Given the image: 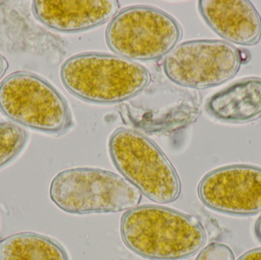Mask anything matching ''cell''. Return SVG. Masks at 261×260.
<instances>
[{"label": "cell", "mask_w": 261, "mask_h": 260, "mask_svg": "<svg viewBox=\"0 0 261 260\" xmlns=\"http://www.w3.org/2000/svg\"><path fill=\"white\" fill-rule=\"evenodd\" d=\"M120 229L132 251L153 260L187 259L203 247L206 238L196 218L156 206L128 211L122 216Z\"/></svg>", "instance_id": "cell-1"}, {"label": "cell", "mask_w": 261, "mask_h": 260, "mask_svg": "<svg viewBox=\"0 0 261 260\" xmlns=\"http://www.w3.org/2000/svg\"><path fill=\"white\" fill-rule=\"evenodd\" d=\"M61 82L71 94L99 104L125 102L151 82L150 72L135 61L109 53H79L61 67Z\"/></svg>", "instance_id": "cell-2"}, {"label": "cell", "mask_w": 261, "mask_h": 260, "mask_svg": "<svg viewBox=\"0 0 261 260\" xmlns=\"http://www.w3.org/2000/svg\"><path fill=\"white\" fill-rule=\"evenodd\" d=\"M50 198L63 212L72 215L116 213L135 209L141 193L123 177L96 168H74L52 180Z\"/></svg>", "instance_id": "cell-3"}, {"label": "cell", "mask_w": 261, "mask_h": 260, "mask_svg": "<svg viewBox=\"0 0 261 260\" xmlns=\"http://www.w3.org/2000/svg\"><path fill=\"white\" fill-rule=\"evenodd\" d=\"M0 111L14 124L52 135H62L73 125L62 95L32 72H14L2 81Z\"/></svg>", "instance_id": "cell-4"}, {"label": "cell", "mask_w": 261, "mask_h": 260, "mask_svg": "<svg viewBox=\"0 0 261 260\" xmlns=\"http://www.w3.org/2000/svg\"><path fill=\"white\" fill-rule=\"evenodd\" d=\"M109 150L118 170L144 196L161 204L179 198L176 169L148 137L136 130L119 128L110 137Z\"/></svg>", "instance_id": "cell-5"}, {"label": "cell", "mask_w": 261, "mask_h": 260, "mask_svg": "<svg viewBox=\"0 0 261 260\" xmlns=\"http://www.w3.org/2000/svg\"><path fill=\"white\" fill-rule=\"evenodd\" d=\"M182 37V27L175 18L147 6L122 9L106 31L109 48L132 61L161 59L176 47Z\"/></svg>", "instance_id": "cell-6"}, {"label": "cell", "mask_w": 261, "mask_h": 260, "mask_svg": "<svg viewBox=\"0 0 261 260\" xmlns=\"http://www.w3.org/2000/svg\"><path fill=\"white\" fill-rule=\"evenodd\" d=\"M243 52L219 40H193L176 46L163 62L167 79L178 86L205 90L232 79L245 61Z\"/></svg>", "instance_id": "cell-7"}, {"label": "cell", "mask_w": 261, "mask_h": 260, "mask_svg": "<svg viewBox=\"0 0 261 260\" xmlns=\"http://www.w3.org/2000/svg\"><path fill=\"white\" fill-rule=\"evenodd\" d=\"M201 96L170 82L149 84L121 105L124 122L150 134L177 131L194 123L201 113Z\"/></svg>", "instance_id": "cell-8"}, {"label": "cell", "mask_w": 261, "mask_h": 260, "mask_svg": "<svg viewBox=\"0 0 261 260\" xmlns=\"http://www.w3.org/2000/svg\"><path fill=\"white\" fill-rule=\"evenodd\" d=\"M205 206L227 215L248 216L261 212V168L231 165L208 172L198 187Z\"/></svg>", "instance_id": "cell-9"}, {"label": "cell", "mask_w": 261, "mask_h": 260, "mask_svg": "<svg viewBox=\"0 0 261 260\" xmlns=\"http://www.w3.org/2000/svg\"><path fill=\"white\" fill-rule=\"evenodd\" d=\"M119 9L116 0H38L32 4V12L40 22L62 33H76L102 25Z\"/></svg>", "instance_id": "cell-10"}, {"label": "cell", "mask_w": 261, "mask_h": 260, "mask_svg": "<svg viewBox=\"0 0 261 260\" xmlns=\"http://www.w3.org/2000/svg\"><path fill=\"white\" fill-rule=\"evenodd\" d=\"M199 12L218 35L233 44L253 46L261 38V18L247 0H201Z\"/></svg>", "instance_id": "cell-11"}, {"label": "cell", "mask_w": 261, "mask_h": 260, "mask_svg": "<svg viewBox=\"0 0 261 260\" xmlns=\"http://www.w3.org/2000/svg\"><path fill=\"white\" fill-rule=\"evenodd\" d=\"M205 109L218 120L247 123L261 117V78L248 77L212 96Z\"/></svg>", "instance_id": "cell-12"}, {"label": "cell", "mask_w": 261, "mask_h": 260, "mask_svg": "<svg viewBox=\"0 0 261 260\" xmlns=\"http://www.w3.org/2000/svg\"><path fill=\"white\" fill-rule=\"evenodd\" d=\"M0 260H69L55 240L32 232L15 234L0 241Z\"/></svg>", "instance_id": "cell-13"}, {"label": "cell", "mask_w": 261, "mask_h": 260, "mask_svg": "<svg viewBox=\"0 0 261 260\" xmlns=\"http://www.w3.org/2000/svg\"><path fill=\"white\" fill-rule=\"evenodd\" d=\"M29 133L12 122H0V169L13 161L25 148Z\"/></svg>", "instance_id": "cell-14"}, {"label": "cell", "mask_w": 261, "mask_h": 260, "mask_svg": "<svg viewBox=\"0 0 261 260\" xmlns=\"http://www.w3.org/2000/svg\"><path fill=\"white\" fill-rule=\"evenodd\" d=\"M196 260H234V255L225 244L213 243L201 251Z\"/></svg>", "instance_id": "cell-15"}, {"label": "cell", "mask_w": 261, "mask_h": 260, "mask_svg": "<svg viewBox=\"0 0 261 260\" xmlns=\"http://www.w3.org/2000/svg\"><path fill=\"white\" fill-rule=\"evenodd\" d=\"M238 260H261V248L250 250Z\"/></svg>", "instance_id": "cell-16"}, {"label": "cell", "mask_w": 261, "mask_h": 260, "mask_svg": "<svg viewBox=\"0 0 261 260\" xmlns=\"http://www.w3.org/2000/svg\"><path fill=\"white\" fill-rule=\"evenodd\" d=\"M9 69V63L6 58L0 53V79L6 74V71Z\"/></svg>", "instance_id": "cell-17"}, {"label": "cell", "mask_w": 261, "mask_h": 260, "mask_svg": "<svg viewBox=\"0 0 261 260\" xmlns=\"http://www.w3.org/2000/svg\"><path fill=\"white\" fill-rule=\"evenodd\" d=\"M256 236L257 239L261 242V216L257 220V223L255 224V228H254Z\"/></svg>", "instance_id": "cell-18"}]
</instances>
